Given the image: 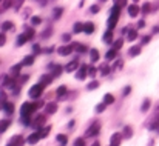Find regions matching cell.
I'll use <instances>...</instances> for the list:
<instances>
[{"label":"cell","mask_w":159,"mask_h":146,"mask_svg":"<svg viewBox=\"0 0 159 146\" xmlns=\"http://www.w3.org/2000/svg\"><path fill=\"white\" fill-rule=\"evenodd\" d=\"M37 109V106H36V103H23L22 105V108H20V114H22V117H30L34 111Z\"/></svg>","instance_id":"6da1fadb"},{"label":"cell","mask_w":159,"mask_h":146,"mask_svg":"<svg viewBox=\"0 0 159 146\" xmlns=\"http://www.w3.org/2000/svg\"><path fill=\"white\" fill-rule=\"evenodd\" d=\"M43 88H45V85L43 83H37V85H34L31 89H30V97L31 98H37V97H40V94L43 92Z\"/></svg>","instance_id":"7a4b0ae2"},{"label":"cell","mask_w":159,"mask_h":146,"mask_svg":"<svg viewBox=\"0 0 159 146\" xmlns=\"http://www.w3.org/2000/svg\"><path fill=\"white\" fill-rule=\"evenodd\" d=\"M99 129H101V123H99V122H96V123H93V126L87 131V135H88V137L98 135V134H99Z\"/></svg>","instance_id":"3957f363"},{"label":"cell","mask_w":159,"mask_h":146,"mask_svg":"<svg viewBox=\"0 0 159 146\" xmlns=\"http://www.w3.org/2000/svg\"><path fill=\"white\" fill-rule=\"evenodd\" d=\"M31 39V36L28 34V32H25V34H20L19 37H17V40H16V45L17 46H22V45H25L28 40Z\"/></svg>","instance_id":"277c9868"},{"label":"cell","mask_w":159,"mask_h":146,"mask_svg":"<svg viewBox=\"0 0 159 146\" xmlns=\"http://www.w3.org/2000/svg\"><path fill=\"white\" fill-rule=\"evenodd\" d=\"M40 139H42L40 132H33L31 135H28V139H26V143H30V145H36V143H37Z\"/></svg>","instance_id":"5b68a950"},{"label":"cell","mask_w":159,"mask_h":146,"mask_svg":"<svg viewBox=\"0 0 159 146\" xmlns=\"http://www.w3.org/2000/svg\"><path fill=\"white\" fill-rule=\"evenodd\" d=\"M59 55H70L73 52V45H66V46H60L57 49Z\"/></svg>","instance_id":"8992f818"},{"label":"cell","mask_w":159,"mask_h":146,"mask_svg":"<svg viewBox=\"0 0 159 146\" xmlns=\"http://www.w3.org/2000/svg\"><path fill=\"white\" fill-rule=\"evenodd\" d=\"M139 12H141V8H139L138 5H130V6H128V14H130V17H136Z\"/></svg>","instance_id":"52a82bcc"},{"label":"cell","mask_w":159,"mask_h":146,"mask_svg":"<svg viewBox=\"0 0 159 146\" xmlns=\"http://www.w3.org/2000/svg\"><path fill=\"white\" fill-rule=\"evenodd\" d=\"M79 68V62L77 60H73V62H70L66 66H65V71L66 72H73V71H76Z\"/></svg>","instance_id":"ba28073f"},{"label":"cell","mask_w":159,"mask_h":146,"mask_svg":"<svg viewBox=\"0 0 159 146\" xmlns=\"http://www.w3.org/2000/svg\"><path fill=\"white\" fill-rule=\"evenodd\" d=\"M120 140H122V134H113L111 135V140H110V143H111V146H119L120 145Z\"/></svg>","instance_id":"9c48e42d"},{"label":"cell","mask_w":159,"mask_h":146,"mask_svg":"<svg viewBox=\"0 0 159 146\" xmlns=\"http://www.w3.org/2000/svg\"><path fill=\"white\" fill-rule=\"evenodd\" d=\"M87 75H88V68H87V66H82V68L79 69V72L76 74V77H77L79 80H85Z\"/></svg>","instance_id":"30bf717a"},{"label":"cell","mask_w":159,"mask_h":146,"mask_svg":"<svg viewBox=\"0 0 159 146\" xmlns=\"http://www.w3.org/2000/svg\"><path fill=\"white\" fill-rule=\"evenodd\" d=\"M104 42L105 43H111L113 42V29H107L105 31V34H104Z\"/></svg>","instance_id":"8fae6325"},{"label":"cell","mask_w":159,"mask_h":146,"mask_svg":"<svg viewBox=\"0 0 159 146\" xmlns=\"http://www.w3.org/2000/svg\"><path fill=\"white\" fill-rule=\"evenodd\" d=\"M22 142H23V139H22L20 135H16V137H12V139H11V142L8 143V146H20Z\"/></svg>","instance_id":"7c38bea8"},{"label":"cell","mask_w":159,"mask_h":146,"mask_svg":"<svg viewBox=\"0 0 159 146\" xmlns=\"http://www.w3.org/2000/svg\"><path fill=\"white\" fill-rule=\"evenodd\" d=\"M84 32H85V34H93V32H94V23H91V22L85 23V26H84Z\"/></svg>","instance_id":"4fadbf2b"},{"label":"cell","mask_w":159,"mask_h":146,"mask_svg":"<svg viewBox=\"0 0 159 146\" xmlns=\"http://www.w3.org/2000/svg\"><path fill=\"white\" fill-rule=\"evenodd\" d=\"M3 109H5L6 114H12L14 112V105L11 101H6V103H3Z\"/></svg>","instance_id":"5bb4252c"},{"label":"cell","mask_w":159,"mask_h":146,"mask_svg":"<svg viewBox=\"0 0 159 146\" xmlns=\"http://www.w3.org/2000/svg\"><path fill=\"white\" fill-rule=\"evenodd\" d=\"M136 39H138V31H136V29H130L128 34H127V40L133 42V40H136Z\"/></svg>","instance_id":"9a60e30c"},{"label":"cell","mask_w":159,"mask_h":146,"mask_svg":"<svg viewBox=\"0 0 159 146\" xmlns=\"http://www.w3.org/2000/svg\"><path fill=\"white\" fill-rule=\"evenodd\" d=\"M33 63H34V55H26V57L23 58V62H22L23 66H31Z\"/></svg>","instance_id":"2e32d148"},{"label":"cell","mask_w":159,"mask_h":146,"mask_svg":"<svg viewBox=\"0 0 159 146\" xmlns=\"http://www.w3.org/2000/svg\"><path fill=\"white\" fill-rule=\"evenodd\" d=\"M84 26H85V23H80V22H77V23H74V26H73V31H74L76 34H79V32H82V31H84Z\"/></svg>","instance_id":"e0dca14e"},{"label":"cell","mask_w":159,"mask_h":146,"mask_svg":"<svg viewBox=\"0 0 159 146\" xmlns=\"http://www.w3.org/2000/svg\"><path fill=\"white\" fill-rule=\"evenodd\" d=\"M22 66H23V65H16V66H12V68H11V75H12V77H17V75L20 74Z\"/></svg>","instance_id":"ac0fdd59"},{"label":"cell","mask_w":159,"mask_h":146,"mask_svg":"<svg viewBox=\"0 0 159 146\" xmlns=\"http://www.w3.org/2000/svg\"><path fill=\"white\" fill-rule=\"evenodd\" d=\"M150 106H152V100H150V98H145L144 103H142V106H141V111H142V112H147Z\"/></svg>","instance_id":"d6986e66"},{"label":"cell","mask_w":159,"mask_h":146,"mask_svg":"<svg viewBox=\"0 0 159 146\" xmlns=\"http://www.w3.org/2000/svg\"><path fill=\"white\" fill-rule=\"evenodd\" d=\"M90 57H91V62H98L99 60V51L98 49H90Z\"/></svg>","instance_id":"ffe728a7"},{"label":"cell","mask_w":159,"mask_h":146,"mask_svg":"<svg viewBox=\"0 0 159 146\" xmlns=\"http://www.w3.org/2000/svg\"><path fill=\"white\" fill-rule=\"evenodd\" d=\"M8 128H9V122L8 120H0V134L5 132Z\"/></svg>","instance_id":"44dd1931"},{"label":"cell","mask_w":159,"mask_h":146,"mask_svg":"<svg viewBox=\"0 0 159 146\" xmlns=\"http://www.w3.org/2000/svg\"><path fill=\"white\" fill-rule=\"evenodd\" d=\"M56 111H57V105L56 103H48L47 105V112L48 114H54Z\"/></svg>","instance_id":"7402d4cb"},{"label":"cell","mask_w":159,"mask_h":146,"mask_svg":"<svg viewBox=\"0 0 159 146\" xmlns=\"http://www.w3.org/2000/svg\"><path fill=\"white\" fill-rule=\"evenodd\" d=\"M104 101H105L107 105H111V103H114V96H113V94H110V92H107L105 96H104Z\"/></svg>","instance_id":"603a6c76"},{"label":"cell","mask_w":159,"mask_h":146,"mask_svg":"<svg viewBox=\"0 0 159 146\" xmlns=\"http://www.w3.org/2000/svg\"><path fill=\"white\" fill-rule=\"evenodd\" d=\"M116 54H117V51L111 48V49H110V51H108V52L105 54V58H107V60H113V58L116 57Z\"/></svg>","instance_id":"cb8c5ba5"},{"label":"cell","mask_w":159,"mask_h":146,"mask_svg":"<svg viewBox=\"0 0 159 146\" xmlns=\"http://www.w3.org/2000/svg\"><path fill=\"white\" fill-rule=\"evenodd\" d=\"M131 134H133V129H131V126H125V128H124V137H127V139H131Z\"/></svg>","instance_id":"d4e9b609"},{"label":"cell","mask_w":159,"mask_h":146,"mask_svg":"<svg viewBox=\"0 0 159 146\" xmlns=\"http://www.w3.org/2000/svg\"><path fill=\"white\" fill-rule=\"evenodd\" d=\"M139 54H141V48H139V46L130 48V55H131V57H136V55H139Z\"/></svg>","instance_id":"484cf974"},{"label":"cell","mask_w":159,"mask_h":146,"mask_svg":"<svg viewBox=\"0 0 159 146\" xmlns=\"http://www.w3.org/2000/svg\"><path fill=\"white\" fill-rule=\"evenodd\" d=\"M40 23H42V19H40L39 15L31 17V25H33V26H37V25H40Z\"/></svg>","instance_id":"4316f807"},{"label":"cell","mask_w":159,"mask_h":146,"mask_svg":"<svg viewBox=\"0 0 159 146\" xmlns=\"http://www.w3.org/2000/svg\"><path fill=\"white\" fill-rule=\"evenodd\" d=\"M12 26H14V23L8 20V22H5V23L2 25V29H3V31H9V29H12Z\"/></svg>","instance_id":"83f0119b"},{"label":"cell","mask_w":159,"mask_h":146,"mask_svg":"<svg viewBox=\"0 0 159 146\" xmlns=\"http://www.w3.org/2000/svg\"><path fill=\"white\" fill-rule=\"evenodd\" d=\"M51 82H53V75H43L42 80H40V83H43V85H48Z\"/></svg>","instance_id":"f1b7e54d"},{"label":"cell","mask_w":159,"mask_h":146,"mask_svg":"<svg viewBox=\"0 0 159 146\" xmlns=\"http://www.w3.org/2000/svg\"><path fill=\"white\" fill-rule=\"evenodd\" d=\"M122 45H124V40H122V39H119V40H116V42L113 43V49L119 51V49L122 48Z\"/></svg>","instance_id":"f546056e"},{"label":"cell","mask_w":159,"mask_h":146,"mask_svg":"<svg viewBox=\"0 0 159 146\" xmlns=\"http://www.w3.org/2000/svg\"><path fill=\"white\" fill-rule=\"evenodd\" d=\"M65 92H66V86H59V88H57V91H56L57 97H62Z\"/></svg>","instance_id":"4dcf8cb0"},{"label":"cell","mask_w":159,"mask_h":146,"mask_svg":"<svg viewBox=\"0 0 159 146\" xmlns=\"http://www.w3.org/2000/svg\"><path fill=\"white\" fill-rule=\"evenodd\" d=\"M45 123V117L43 115H39L37 118H36V126H39V128H42V125Z\"/></svg>","instance_id":"1f68e13d"},{"label":"cell","mask_w":159,"mask_h":146,"mask_svg":"<svg viewBox=\"0 0 159 146\" xmlns=\"http://www.w3.org/2000/svg\"><path fill=\"white\" fill-rule=\"evenodd\" d=\"M99 71H101V74H102V75H108L110 68H108V65H102V66L99 68Z\"/></svg>","instance_id":"d6a6232c"},{"label":"cell","mask_w":159,"mask_h":146,"mask_svg":"<svg viewBox=\"0 0 159 146\" xmlns=\"http://www.w3.org/2000/svg\"><path fill=\"white\" fill-rule=\"evenodd\" d=\"M107 108V103L105 101H102V103H99L98 106H96V112H104Z\"/></svg>","instance_id":"836d02e7"},{"label":"cell","mask_w":159,"mask_h":146,"mask_svg":"<svg viewBox=\"0 0 159 146\" xmlns=\"http://www.w3.org/2000/svg\"><path fill=\"white\" fill-rule=\"evenodd\" d=\"M141 11H142L144 14H148V12H150V3H148V2H147V3H144V5H142V8H141Z\"/></svg>","instance_id":"e575fe53"},{"label":"cell","mask_w":159,"mask_h":146,"mask_svg":"<svg viewBox=\"0 0 159 146\" xmlns=\"http://www.w3.org/2000/svg\"><path fill=\"white\" fill-rule=\"evenodd\" d=\"M57 140H59L62 145H66V142H68L66 135H63V134H59V135H57Z\"/></svg>","instance_id":"d590c367"},{"label":"cell","mask_w":159,"mask_h":146,"mask_svg":"<svg viewBox=\"0 0 159 146\" xmlns=\"http://www.w3.org/2000/svg\"><path fill=\"white\" fill-rule=\"evenodd\" d=\"M12 5V0H3L2 2V9H8Z\"/></svg>","instance_id":"8d00e7d4"},{"label":"cell","mask_w":159,"mask_h":146,"mask_svg":"<svg viewBox=\"0 0 159 146\" xmlns=\"http://www.w3.org/2000/svg\"><path fill=\"white\" fill-rule=\"evenodd\" d=\"M96 72H98V69H96L94 66H88V75H90V77H94Z\"/></svg>","instance_id":"74e56055"},{"label":"cell","mask_w":159,"mask_h":146,"mask_svg":"<svg viewBox=\"0 0 159 146\" xmlns=\"http://www.w3.org/2000/svg\"><path fill=\"white\" fill-rule=\"evenodd\" d=\"M62 11H63V9H62V8H56V9H54V19H59V17H60V15H62Z\"/></svg>","instance_id":"f35d334b"},{"label":"cell","mask_w":159,"mask_h":146,"mask_svg":"<svg viewBox=\"0 0 159 146\" xmlns=\"http://www.w3.org/2000/svg\"><path fill=\"white\" fill-rule=\"evenodd\" d=\"M90 12H91V14H98V12H99V6H98V5H91V6H90Z\"/></svg>","instance_id":"ab89813d"},{"label":"cell","mask_w":159,"mask_h":146,"mask_svg":"<svg viewBox=\"0 0 159 146\" xmlns=\"http://www.w3.org/2000/svg\"><path fill=\"white\" fill-rule=\"evenodd\" d=\"M39 132H40V135H42V139H45V137L48 135V132H50V128H43V129H40Z\"/></svg>","instance_id":"60d3db41"},{"label":"cell","mask_w":159,"mask_h":146,"mask_svg":"<svg viewBox=\"0 0 159 146\" xmlns=\"http://www.w3.org/2000/svg\"><path fill=\"white\" fill-rule=\"evenodd\" d=\"M73 48H76L79 52H84V51H85V46H84V45H80V43H74V45H73Z\"/></svg>","instance_id":"b9f144b4"},{"label":"cell","mask_w":159,"mask_h":146,"mask_svg":"<svg viewBox=\"0 0 159 146\" xmlns=\"http://www.w3.org/2000/svg\"><path fill=\"white\" fill-rule=\"evenodd\" d=\"M74 146H85V140L84 139H76L74 140Z\"/></svg>","instance_id":"7bdbcfd3"},{"label":"cell","mask_w":159,"mask_h":146,"mask_svg":"<svg viewBox=\"0 0 159 146\" xmlns=\"http://www.w3.org/2000/svg\"><path fill=\"white\" fill-rule=\"evenodd\" d=\"M6 43V36H5V32H0V46H3Z\"/></svg>","instance_id":"ee69618b"},{"label":"cell","mask_w":159,"mask_h":146,"mask_svg":"<svg viewBox=\"0 0 159 146\" xmlns=\"http://www.w3.org/2000/svg\"><path fill=\"white\" fill-rule=\"evenodd\" d=\"M98 86H99V83H98V82H91V83L88 85V89H90V91H93V89H96Z\"/></svg>","instance_id":"f6af8a7d"},{"label":"cell","mask_w":159,"mask_h":146,"mask_svg":"<svg viewBox=\"0 0 159 146\" xmlns=\"http://www.w3.org/2000/svg\"><path fill=\"white\" fill-rule=\"evenodd\" d=\"M60 72H62V68L60 66H54V75L57 77V75H60Z\"/></svg>","instance_id":"bcb514c9"},{"label":"cell","mask_w":159,"mask_h":146,"mask_svg":"<svg viewBox=\"0 0 159 146\" xmlns=\"http://www.w3.org/2000/svg\"><path fill=\"white\" fill-rule=\"evenodd\" d=\"M62 40H63V42H66V43H68V42H70V40H71V36H70V34H63V36H62Z\"/></svg>","instance_id":"7dc6e473"},{"label":"cell","mask_w":159,"mask_h":146,"mask_svg":"<svg viewBox=\"0 0 159 146\" xmlns=\"http://www.w3.org/2000/svg\"><path fill=\"white\" fill-rule=\"evenodd\" d=\"M0 101H2V103H6V96H5L3 92H0Z\"/></svg>","instance_id":"c3c4849f"},{"label":"cell","mask_w":159,"mask_h":146,"mask_svg":"<svg viewBox=\"0 0 159 146\" xmlns=\"http://www.w3.org/2000/svg\"><path fill=\"white\" fill-rule=\"evenodd\" d=\"M34 52H36V54H39V52H40V51H42V49H40V46H39V45H34Z\"/></svg>","instance_id":"681fc988"},{"label":"cell","mask_w":159,"mask_h":146,"mask_svg":"<svg viewBox=\"0 0 159 146\" xmlns=\"http://www.w3.org/2000/svg\"><path fill=\"white\" fill-rule=\"evenodd\" d=\"M50 32H51V29H47V31L43 32V39H48V36H50Z\"/></svg>","instance_id":"f907efd6"},{"label":"cell","mask_w":159,"mask_h":146,"mask_svg":"<svg viewBox=\"0 0 159 146\" xmlns=\"http://www.w3.org/2000/svg\"><path fill=\"white\" fill-rule=\"evenodd\" d=\"M138 26H139V28H144V26H145V22H144V20H139Z\"/></svg>","instance_id":"816d5d0a"},{"label":"cell","mask_w":159,"mask_h":146,"mask_svg":"<svg viewBox=\"0 0 159 146\" xmlns=\"http://www.w3.org/2000/svg\"><path fill=\"white\" fill-rule=\"evenodd\" d=\"M148 42H150V37H148V36H145V37L142 39V43H148Z\"/></svg>","instance_id":"f5cc1de1"},{"label":"cell","mask_w":159,"mask_h":146,"mask_svg":"<svg viewBox=\"0 0 159 146\" xmlns=\"http://www.w3.org/2000/svg\"><path fill=\"white\" fill-rule=\"evenodd\" d=\"M130 91H131V88H128V86H127V88L124 89V96H127V94H128Z\"/></svg>","instance_id":"db71d44e"},{"label":"cell","mask_w":159,"mask_h":146,"mask_svg":"<svg viewBox=\"0 0 159 146\" xmlns=\"http://www.w3.org/2000/svg\"><path fill=\"white\" fill-rule=\"evenodd\" d=\"M91 146H101V145H99V142H94V143H93Z\"/></svg>","instance_id":"11a10c76"},{"label":"cell","mask_w":159,"mask_h":146,"mask_svg":"<svg viewBox=\"0 0 159 146\" xmlns=\"http://www.w3.org/2000/svg\"><path fill=\"white\" fill-rule=\"evenodd\" d=\"M133 2H139V0H133Z\"/></svg>","instance_id":"9f6ffc18"},{"label":"cell","mask_w":159,"mask_h":146,"mask_svg":"<svg viewBox=\"0 0 159 146\" xmlns=\"http://www.w3.org/2000/svg\"><path fill=\"white\" fill-rule=\"evenodd\" d=\"M101 2H107V0H101Z\"/></svg>","instance_id":"6f0895ef"},{"label":"cell","mask_w":159,"mask_h":146,"mask_svg":"<svg viewBox=\"0 0 159 146\" xmlns=\"http://www.w3.org/2000/svg\"><path fill=\"white\" fill-rule=\"evenodd\" d=\"M0 2H3V0H0Z\"/></svg>","instance_id":"680465c9"},{"label":"cell","mask_w":159,"mask_h":146,"mask_svg":"<svg viewBox=\"0 0 159 146\" xmlns=\"http://www.w3.org/2000/svg\"><path fill=\"white\" fill-rule=\"evenodd\" d=\"M110 146H111V145H110Z\"/></svg>","instance_id":"91938a15"}]
</instances>
